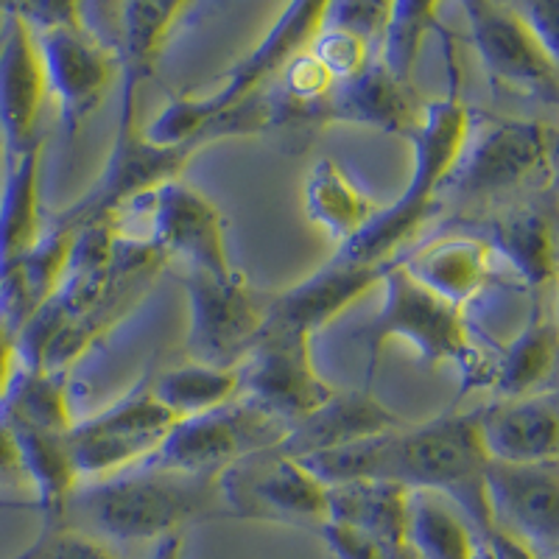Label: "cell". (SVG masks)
<instances>
[{"label":"cell","instance_id":"cell-1","mask_svg":"<svg viewBox=\"0 0 559 559\" xmlns=\"http://www.w3.org/2000/svg\"><path fill=\"white\" fill-rule=\"evenodd\" d=\"M222 473H179L138 464L102 481L79 484L62 526L98 540L143 543L182 534L188 523L224 512L218 498Z\"/></svg>","mask_w":559,"mask_h":559},{"label":"cell","instance_id":"cell-2","mask_svg":"<svg viewBox=\"0 0 559 559\" xmlns=\"http://www.w3.org/2000/svg\"><path fill=\"white\" fill-rule=\"evenodd\" d=\"M467 123H471V109L459 98L456 84L445 98L423 104L417 123L406 134L414 154L406 193H401L392 204H383L381 213L353 241L338 247V261L364 263V266L397 261V252L437 210V193L445 188L448 177L456 168L467 138Z\"/></svg>","mask_w":559,"mask_h":559},{"label":"cell","instance_id":"cell-3","mask_svg":"<svg viewBox=\"0 0 559 559\" xmlns=\"http://www.w3.org/2000/svg\"><path fill=\"white\" fill-rule=\"evenodd\" d=\"M487 464L473 412H445L419 426L389 431L378 478L401 484L412 492L423 489L448 498L476 534H487L492 528L484 496Z\"/></svg>","mask_w":559,"mask_h":559},{"label":"cell","instance_id":"cell-4","mask_svg":"<svg viewBox=\"0 0 559 559\" xmlns=\"http://www.w3.org/2000/svg\"><path fill=\"white\" fill-rule=\"evenodd\" d=\"M383 306L378 317L364 328V342L369 349V376L378 356L389 342H406L428 364H453L464 376L467 386H489L492 361L478 353L471 324L464 311L448 306L445 299L414 283L394 261L381 280Z\"/></svg>","mask_w":559,"mask_h":559},{"label":"cell","instance_id":"cell-5","mask_svg":"<svg viewBox=\"0 0 559 559\" xmlns=\"http://www.w3.org/2000/svg\"><path fill=\"white\" fill-rule=\"evenodd\" d=\"M324 3H292L283 9L272 32L254 45L252 51L229 70L227 82L218 84L207 96H182L174 98L163 112L148 123L143 138L157 146H182V143H199V134L213 118L236 109L254 93L277 79V73L297 57L313 39L322 26Z\"/></svg>","mask_w":559,"mask_h":559},{"label":"cell","instance_id":"cell-6","mask_svg":"<svg viewBox=\"0 0 559 559\" xmlns=\"http://www.w3.org/2000/svg\"><path fill=\"white\" fill-rule=\"evenodd\" d=\"M17 9L37 37L48 98L59 104L64 134L73 138L112 84L118 70L112 45L98 37L79 3H37Z\"/></svg>","mask_w":559,"mask_h":559},{"label":"cell","instance_id":"cell-7","mask_svg":"<svg viewBox=\"0 0 559 559\" xmlns=\"http://www.w3.org/2000/svg\"><path fill=\"white\" fill-rule=\"evenodd\" d=\"M554 177V129L526 118L473 115L448 182L471 199L540 191ZM445 182V185H448Z\"/></svg>","mask_w":559,"mask_h":559},{"label":"cell","instance_id":"cell-8","mask_svg":"<svg viewBox=\"0 0 559 559\" xmlns=\"http://www.w3.org/2000/svg\"><path fill=\"white\" fill-rule=\"evenodd\" d=\"M188 294V361L233 369L243 361L266 324V302L241 272H182Z\"/></svg>","mask_w":559,"mask_h":559},{"label":"cell","instance_id":"cell-9","mask_svg":"<svg viewBox=\"0 0 559 559\" xmlns=\"http://www.w3.org/2000/svg\"><path fill=\"white\" fill-rule=\"evenodd\" d=\"M129 216L146 222L148 233L143 241L152 243L166 258V263L174 258L182 263L185 272H236L227 254V222L222 210L182 179H174L146 197L132 199L109 218Z\"/></svg>","mask_w":559,"mask_h":559},{"label":"cell","instance_id":"cell-10","mask_svg":"<svg viewBox=\"0 0 559 559\" xmlns=\"http://www.w3.org/2000/svg\"><path fill=\"white\" fill-rule=\"evenodd\" d=\"M286 433V423L238 394L227 406L179 419L168 431L166 442L143 464L179 473H222L252 453L274 451Z\"/></svg>","mask_w":559,"mask_h":559},{"label":"cell","instance_id":"cell-11","mask_svg":"<svg viewBox=\"0 0 559 559\" xmlns=\"http://www.w3.org/2000/svg\"><path fill=\"white\" fill-rule=\"evenodd\" d=\"M174 426L177 419L154 401L148 386L134 389L104 412L73 423L68 431V451L79 484L112 478L143 464L166 442Z\"/></svg>","mask_w":559,"mask_h":559},{"label":"cell","instance_id":"cell-12","mask_svg":"<svg viewBox=\"0 0 559 559\" xmlns=\"http://www.w3.org/2000/svg\"><path fill=\"white\" fill-rule=\"evenodd\" d=\"M222 509L249 521L286 523L319 532L328 521V487L277 451H261L241 459L218 476Z\"/></svg>","mask_w":559,"mask_h":559},{"label":"cell","instance_id":"cell-13","mask_svg":"<svg viewBox=\"0 0 559 559\" xmlns=\"http://www.w3.org/2000/svg\"><path fill=\"white\" fill-rule=\"evenodd\" d=\"M241 397L280 423H297L331 401L336 389L313 367L311 336L292 328H263L238 364Z\"/></svg>","mask_w":559,"mask_h":559},{"label":"cell","instance_id":"cell-14","mask_svg":"<svg viewBox=\"0 0 559 559\" xmlns=\"http://www.w3.org/2000/svg\"><path fill=\"white\" fill-rule=\"evenodd\" d=\"M462 12L489 82L518 96L540 98L548 104L557 102L559 59H554L540 39L534 37L532 28L518 14L515 3L467 0Z\"/></svg>","mask_w":559,"mask_h":559},{"label":"cell","instance_id":"cell-15","mask_svg":"<svg viewBox=\"0 0 559 559\" xmlns=\"http://www.w3.org/2000/svg\"><path fill=\"white\" fill-rule=\"evenodd\" d=\"M199 143H182V146H157L152 140L143 138V132H134L132 138L112 143L107 168L102 179L82 202H76L53 224L68 229H79L84 224L104 222L121 210L132 199L146 197L157 191L166 182L182 177L185 166L191 163L193 154L199 152Z\"/></svg>","mask_w":559,"mask_h":559},{"label":"cell","instance_id":"cell-16","mask_svg":"<svg viewBox=\"0 0 559 559\" xmlns=\"http://www.w3.org/2000/svg\"><path fill=\"white\" fill-rule=\"evenodd\" d=\"M48 104L43 57L17 7L0 12V143L7 157L43 143L39 118Z\"/></svg>","mask_w":559,"mask_h":559},{"label":"cell","instance_id":"cell-17","mask_svg":"<svg viewBox=\"0 0 559 559\" xmlns=\"http://www.w3.org/2000/svg\"><path fill=\"white\" fill-rule=\"evenodd\" d=\"M484 496L492 526L526 540L546 559L554 557L559 540L557 462H489L484 471Z\"/></svg>","mask_w":559,"mask_h":559},{"label":"cell","instance_id":"cell-18","mask_svg":"<svg viewBox=\"0 0 559 559\" xmlns=\"http://www.w3.org/2000/svg\"><path fill=\"white\" fill-rule=\"evenodd\" d=\"M476 431L489 462L540 464L557 462L559 417L557 392L528 394L473 408Z\"/></svg>","mask_w":559,"mask_h":559},{"label":"cell","instance_id":"cell-19","mask_svg":"<svg viewBox=\"0 0 559 559\" xmlns=\"http://www.w3.org/2000/svg\"><path fill=\"white\" fill-rule=\"evenodd\" d=\"M392 263L364 266V263H347L333 258L331 263L317 269L311 277L299 280L297 286L274 294L266 302V324L263 328H292V331L313 336L319 328L333 322L353 302L381 286L383 274Z\"/></svg>","mask_w":559,"mask_h":559},{"label":"cell","instance_id":"cell-20","mask_svg":"<svg viewBox=\"0 0 559 559\" xmlns=\"http://www.w3.org/2000/svg\"><path fill=\"white\" fill-rule=\"evenodd\" d=\"M188 3H123L115 7L118 23H115V64L121 70V121L115 143L132 138L138 132V96L140 87L154 73L159 53L166 48L174 26L188 12Z\"/></svg>","mask_w":559,"mask_h":559},{"label":"cell","instance_id":"cell-21","mask_svg":"<svg viewBox=\"0 0 559 559\" xmlns=\"http://www.w3.org/2000/svg\"><path fill=\"white\" fill-rule=\"evenodd\" d=\"M397 261L414 283L464 311L489 286L496 252L484 238L453 233L397 254Z\"/></svg>","mask_w":559,"mask_h":559},{"label":"cell","instance_id":"cell-22","mask_svg":"<svg viewBox=\"0 0 559 559\" xmlns=\"http://www.w3.org/2000/svg\"><path fill=\"white\" fill-rule=\"evenodd\" d=\"M406 426L394 412L378 403L369 392H338L308 417L288 426L286 439L274 451L288 459H302L331 448L361 442Z\"/></svg>","mask_w":559,"mask_h":559},{"label":"cell","instance_id":"cell-23","mask_svg":"<svg viewBox=\"0 0 559 559\" xmlns=\"http://www.w3.org/2000/svg\"><path fill=\"white\" fill-rule=\"evenodd\" d=\"M423 104L414 96L412 84L394 79L381 62H372L358 76L338 82L324 107V123L381 129L386 134L406 138L419 118Z\"/></svg>","mask_w":559,"mask_h":559},{"label":"cell","instance_id":"cell-24","mask_svg":"<svg viewBox=\"0 0 559 559\" xmlns=\"http://www.w3.org/2000/svg\"><path fill=\"white\" fill-rule=\"evenodd\" d=\"M76 243V229L53 224L37 247L0 272V319L14 333L59 292Z\"/></svg>","mask_w":559,"mask_h":559},{"label":"cell","instance_id":"cell-25","mask_svg":"<svg viewBox=\"0 0 559 559\" xmlns=\"http://www.w3.org/2000/svg\"><path fill=\"white\" fill-rule=\"evenodd\" d=\"M43 143L7 157L0 182V272L37 247L43 224Z\"/></svg>","mask_w":559,"mask_h":559},{"label":"cell","instance_id":"cell-26","mask_svg":"<svg viewBox=\"0 0 559 559\" xmlns=\"http://www.w3.org/2000/svg\"><path fill=\"white\" fill-rule=\"evenodd\" d=\"M484 224H487V236L478 238H484L492 252H501L528 288L543 292L551 286L557 254H554V222L548 213L532 204H521V207L501 210Z\"/></svg>","mask_w":559,"mask_h":559},{"label":"cell","instance_id":"cell-27","mask_svg":"<svg viewBox=\"0 0 559 559\" xmlns=\"http://www.w3.org/2000/svg\"><path fill=\"white\" fill-rule=\"evenodd\" d=\"M408 496L412 489L381 478L328 487V521L369 534L389 548H403Z\"/></svg>","mask_w":559,"mask_h":559},{"label":"cell","instance_id":"cell-28","mask_svg":"<svg viewBox=\"0 0 559 559\" xmlns=\"http://www.w3.org/2000/svg\"><path fill=\"white\" fill-rule=\"evenodd\" d=\"M7 426V423H3ZM17 442L23 471H26L28 489L37 498L39 512L45 515V526H62L64 509L79 487L76 467L68 451V433L34 431V428L7 426Z\"/></svg>","mask_w":559,"mask_h":559},{"label":"cell","instance_id":"cell-29","mask_svg":"<svg viewBox=\"0 0 559 559\" xmlns=\"http://www.w3.org/2000/svg\"><path fill=\"white\" fill-rule=\"evenodd\" d=\"M554 361H557V322L537 302L526 328L512 338L507 349H501V356L492 358L489 389H496L501 401L546 392L543 383L551 381Z\"/></svg>","mask_w":559,"mask_h":559},{"label":"cell","instance_id":"cell-30","mask_svg":"<svg viewBox=\"0 0 559 559\" xmlns=\"http://www.w3.org/2000/svg\"><path fill=\"white\" fill-rule=\"evenodd\" d=\"M306 216L322 227L338 247L361 233L383 204L358 188L333 159H319L306 179Z\"/></svg>","mask_w":559,"mask_h":559},{"label":"cell","instance_id":"cell-31","mask_svg":"<svg viewBox=\"0 0 559 559\" xmlns=\"http://www.w3.org/2000/svg\"><path fill=\"white\" fill-rule=\"evenodd\" d=\"M478 534L448 498L414 489L408 496L406 546L417 559H473Z\"/></svg>","mask_w":559,"mask_h":559},{"label":"cell","instance_id":"cell-32","mask_svg":"<svg viewBox=\"0 0 559 559\" xmlns=\"http://www.w3.org/2000/svg\"><path fill=\"white\" fill-rule=\"evenodd\" d=\"M148 392L179 423V419L199 417L236 401L241 392V376H238V367L222 369L185 361L159 372L148 383Z\"/></svg>","mask_w":559,"mask_h":559},{"label":"cell","instance_id":"cell-33","mask_svg":"<svg viewBox=\"0 0 559 559\" xmlns=\"http://www.w3.org/2000/svg\"><path fill=\"white\" fill-rule=\"evenodd\" d=\"M0 423L34 428V431L68 433L76 419L68 406L64 376L20 367L7 397L0 403Z\"/></svg>","mask_w":559,"mask_h":559},{"label":"cell","instance_id":"cell-34","mask_svg":"<svg viewBox=\"0 0 559 559\" xmlns=\"http://www.w3.org/2000/svg\"><path fill=\"white\" fill-rule=\"evenodd\" d=\"M428 34H445L442 23H439V3H431V0H426V3H414V0L389 3V20L386 28H383L378 62L394 79L412 84L414 62H417L423 39Z\"/></svg>","mask_w":559,"mask_h":559},{"label":"cell","instance_id":"cell-35","mask_svg":"<svg viewBox=\"0 0 559 559\" xmlns=\"http://www.w3.org/2000/svg\"><path fill=\"white\" fill-rule=\"evenodd\" d=\"M308 51L319 59V64L336 82H347V79L358 76L361 70H367L378 59L376 51L367 43L331 26H319V32L308 43Z\"/></svg>","mask_w":559,"mask_h":559},{"label":"cell","instance_id":"cell-36","mask_svg":"<svg viewBox=\"0 0 559 559\" xmlns=\"http://www.w3.org/2000/svg\"><path fill=\"white\" fill-rule=\"evenodd\" d=\"M389 20V3H364V0H347V3H324L322 26L338 28L361 43H367L372 51H381L383 28Z\"/></svg>","mask_w":559,"mask_h":559},{"label":"cell","instance_id":"cell-37","mask_svg":"<svg viewBox=\"0 0 559 559\" xmlns=\"http://www.w3.org/2000/svg\"><path fill=\"white\" fill-rule=\"evenodd\" d=\"M37 559H118V554L93 534L59 526L48 528V537L37 548Z\"/></svg>","mask_w":559,"mask_h":559},{"label":"cell","instance_id":"cell-38","mask_svg":"<svg viewBox=\"0 0 559 559\" xmlns=\"http://www.w3.org/2000/svg\"><path fill=\"white\" fill-rule=\"evenodd\" d=\"M532 34L543 43L554 59H559V3L557 0H534V3H515Z\"/></svg>","mask_w":559,"mask_h":559},{"label":"cell","instance_id":"cell-39","mask_svg":"<svg viewBox=\"0 0 559 559\" xmlns=\"http://www.w3.org/2000/svg\"><path fill=\"white\" fill-rule=\"evenodd\" d=\"M0 492H32L12 431L0 423Z\"/></svg>","mask_w":559,"mask_h":559},{"label":"cell","instance_id":"cell-40","mask_svg":"<svg viewBox=\"0 0 559 559\" xmlns=\"http://www.w3.org/2000/svg\"><path fill=\"white\" fill-rule=\"evenodd\" d=\"M484 537H487L496 559H546L537 548L528 546L526 540H521V537H515V534L503 532V528L492 526Z\"/></svg>","mask_w":559,"mask_h":559},{"label":"cell","instance_id":"cell-41","mask_svg":"<svg viewBox=\"0 0 559 559\" xmlns=\"http://www.w3.org/2000/svg\"><path fill=\"white\" fill-rule=\"evenodd\" d=\"M17 372H20L17 338H14L12 328L0 319V403H3V397H7L9 386H12Z\"/></svg>","mask_w":559,"mask_h":559},{"label":"cell","instance_id":"cell-42","mask_svg":"<svg viewBox=\"0 0 559 559\" xmlns=\"http://www.w3.org/2000/svg\"><path fill=\"white\" fill-rule=\"evenodd\" d=\"M185 554V537L182 534H171L166 540H159L154 546V551L148 554V559H182Z\"/></svg>","mask_w":559,"mask_h":559},{"label":"cell","instance_id":"cell-43","mask_svg":"<svg viewBox=\"0 0 559 559\" xmlns=\"http://www.w3.org/2000/svg\"><path fill=\"white\" fill-rule=\"evenodd\" d=\"M473 559H496V554H492V548H489L487 537L484 534H478V543H476V551H473Z\"/></svg>","mask_w":559,"mask_h":559},{"label":"cell","instance_id":"cell-44","mask_svg":"<svg viewBox=\"0 0 559 559\" xmlns=\"http://www.w3.org/2000/svg\"><path fill=\"white\" fill-rule=\"evenodd\" d=\"M3 168H7V152H3V143H0V182H3Z\"/></svg>","mask_w":559,"mask_h":559}]
</instances>
